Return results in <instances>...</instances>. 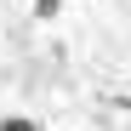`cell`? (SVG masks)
Here are the masks:
<instances>
[{
	"instance_id": "1",
	"label": "cell",
	"mask_w": 131,
	"mask_h": 131,
	"mask_svg": "<svg viewBox=\"0 0 131 131\" xmlns=\"http://www.w3.org/2000/svg\"><path fill=\"white\" fill-rule=\"evenodd\" d=\"M63 6H69V0H34V6H29V17H34V23H57V17H63Z\"/></svg>"
},
{
	"instance_id": "2",
	"label": "cell",
	"mask_w": 131,
	"mask_h": 131,
	"mask_svg": "<svg viewBox=\"0 0 131 131\" xmlns=\"http://www.w3.org/2000/svg\"><path fill=\"white\" fill-rule=\"evenodd\" d=\"M0 131H40L34 114H0Z\"/></svg>"
}]
</instances>
